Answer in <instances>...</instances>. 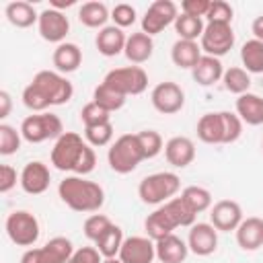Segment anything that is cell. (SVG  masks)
Instances as JSON below:
<instances>
[{
  "label": "cell",
  "instance_id": "5",
  "mask_svg": "<svg viewBox=\"0 0 263 263\" xmlns=\"http://www.w3.org/2000/svg\"><path fill=\"white\" fill-rule=\"evenodd\" d=\"M88 142H84L76 132H64L53 148H51V164L58 168V171H64V173H76L84 152L88 150Z\"/></svg>",
  "mask_w": 263,
  "mask_h": 263
},
{
  "label": "cell",
  "instance_id": "23",
  "mask_svg": "<svg viewBox=\"0 0 263 263\" xmlns=\"http://www.w3.org/2000/svg\"><path fill=\"white\" fill-rule=\"evenodd\" d=\"M51 62L55 66V72H60V74L76 72L80 68V64H82V51H80V47L76 43L64 41L53 49Z\"/></svg>",
  "mask_w": 263,
  "mask_h": 263
},
{
  "label": "cell",
  "instance_id": "4",
  "mask_svg": "<svg viewBox=\"0 0 263 263\" xmlns=\"http://www.w3.org/2000/svg\"><path fill=\"white\" fill-rule=\"evenodd\" d=\"M107 160H109V166L115 173H119V175H127L132 171H136L138 164L142 160H146L144 152H142V146L138 142V134H123V136H119L109 146Z\"/></svg>",
  "mask_w": 263,
  "mask_h": 263
},
{
  "label": "cell",
  "instance_id": "20",
  "mask_svg": "<svg viewBox=\"0 0 263 263\" xmlns=\"http://www.w3.org/2000/svg\"><path fill=\"white\" fill-rule=\"evenodd\" d=\"M234 232H236V242L242 251H257L263 247V218L249 216L238 224Z\"/></svg>",
  "mask_w": 263,
  "mask_h": 263
},
{
  "label": "cell",
  "instance_id": "43",
  "mask_svg": "<svg viewBox=\"0 0 263 263\" xmlns=\"http://www.w3.org/2000/svg\"><path fill=\"white\" fill-rule=\"evenodd\" d=\"M222 119H224V144H232L240 138L242 134V121L236 113L230 111H222Z\"/></svg>",
  "mask_w": 263,
  "mask_h": 263
},
{
  "label": "cell",
  "instance_id": "44",
  "mask_svg": "<svg viewBox=\"0 0 263 263\" xmlns=\"http://www.w3.org/2000/svg\"><path fill=\"white\" fill-rule=\"evenodd\" d=\"M111 18H113L115 27H119V29L132 27L136 23V8L132 4H125V2L115 4L113 10H111Z\"/></svg>",
  "mask_w": 263,
  "mask_h": 263
},
{
  "label": "cell",
  "instance_id": "39",
  "mask_svg": "<svg viewBox=\"0 0 263 263\" xmlns=\"http://www.w3.org/2000/svg\"><path fill=\"white\" fill-rule=\"evenodd\" d=\"M84 138L90 146L101 148L111 144L113 140V123H101V125H92V127H84Z\"/></svg>",
  "mask_w": 263,
  "mask_h": 263
},
{
  "label": "cell",
  "instance_id": "15",
  "mask_svg": "<svg viewBox=\"0 0 263 263\" xmlns=\"http://www.w3.org/2000/svg\"><path fill=\"white\" fill-rule=\"evenodd\" d=\"M242 220V208L234 199H220L210 208V224L218 232L236 230Z\"/></svg>",
  "mask_w": 263,
  "mask_h": 263
},
{
  "label": "cell",
  "instance_id": "28",
  "mask_svg": "<svg viewBox=\"0 0 263 263\" xmlns=\"http://www.w3.org/2000/svg\"><path fill=\"white\" fill-rule=\"evenodd\" d=\"M236 115L247 125L263 123V99L255 92H245L236 99Z\"/></svg>",
  "mask_w": 263,
  "mask_h": 263
},
{
  "label": "cell",
  "instance_id": "27",
  "mask_svg": "<svg viewBox=\"0 0 263 263\" xmlns=\"http://www.w3.org/2000/svg\"><path fill=\"white\" fill-rule=\"evenodd\" d=\"M201 45L197 41H187V39H177L171 47V60L177 68L181 70H193V66L201 58Z\"/></svg>",
  "mask_w": 263,
  "mask_h": 263
},
{
  "label": "cell",
  "instance_id": "30",
  "mask_svg": "<svg viewBox=\"0 0 263 263\" xmlns=\"http://www.w3.org/2000/svg\"><path fill=\"white\" fill-rule=\"evenodd\" d=\"M107 18H111V12L103 2H84L78 8V21L88 29L101 31L103 27H107Z\"/></svg>",
  "mask_w": 263,
  "mask_h": 263
},
{
  "label": "cell",
  "instance_id": "8",
  "mask_svg": "<svg viewBox=\"0 0 263 263\" xmlns=\"http://www.w3.org/2000/svg\"><path fill=\"white\" fill-rule=\"evenodd\" d=\"M4 228H6L8 238L16 247H33L39 240V234H41L39 220L35 218V214H31L27 210L10 212L6 222H4Z\"/></svg>",
  "mask_w": 263,
  "mask_h": 263
},
{
  "label": "cell",
  "instance_id": "52",
  "mask_svg": "<svg viewBox=\"0 0 263 263\" xmlns=\"http://www.w3.org/2000/svg\"><path fill=\"white\" fill-rule=\"evenodd\" d=\"M261 148H263V142H261Z\"/></svg>",
  "mask_w": 263,
  "mask_h": 263
},
{
  "label": "cell",
  "instance_id": "47",
  "mask_svg": "<svg viewBox=\"0 0 263 263\" xmlns=\"http://www.w3.org/2000/svg\"><path fill=\"white\" fill-rule=\"evenodd\" d=\"M16 179H21V175H16V168L10 164H2L0 166V193H8L16 185Z\"/></svg>",
  "mask_w": 263,
  "mask_h": 263
},
{
  "label": "cell",
  "instance_id": "29",
  "mask_svg": "<svg viewBox=\"0 0 263 263\" xmlns=\"http://www.w3.org/2000/svg\"><path fill=\"white\" fill-rule=\"evenodd\" d=\"M4 14H6L8 23H10L12 27H16V29H29L31 25H35V23L39 21V14H37V10L33 8V4L23 2V0H16V2L6 4Z\"/></svg>",
  "mask_w": 263,
  "mask_h": 263
},
{
  "label": "cell",
  "instance_id": "51",
  "mask_svg": "<svg viewBox=\"0 0 263 263\" xmlns=\"http://www.w3.org/2000/svg\"><path fill=\"white\" fill-rule=\"evenodd\" d=\"M103 263H121L119 257H113V259H103Z\"/></svg>",
  "mask_w": 263,
  "mask_h": 263
},
{
  "label": "cell",
  "instance_id": "13",
  "mask_svg": "<svg viewBox=\"0 0 263 263\" xmlns=\"http://www.w3.org/2000/svg\"><path fill=\"white\" fill-rule=\"evenodd\" d=\"M150 101H152V107L158 113H162V115H175L185 105V90L177 82L164 80V82H158L152 88Z\"/></svg>",
  "mask_w": 263,
  "mask_h": 263
},
{
  "label": "cell",
  "instance_id": "1",
  "mask_svg": "<svg viewBox=\"0 0 263 263\" xmlns=\"http://www.w3.org/2000/svg\"><path fill=\"white\" fill-rule=\"evenodd\" d=\"M195 224V214L189 210V205L183 201V197H173L160 208H156L148 218L144 220L146 236L152 238L154 242L173 234L175 228L179 226H193Z\"/></svg>",
  "mask_w": 263,
  "mask_h": 263
},
{
  "label": "cell",
  "instance_id": "46",
  "mask_svg": "<svg viewBox=\"0 0 263 263\" xmlns=\"http://www.w3.org/2000/svg\"><path fill=\"white\" fill-rule=\"evenodd\" d=\"M212 0H183L181 2V12L189 14V16H197V18H205L208 8H210Z\"/></svg>",
  "mask_w": 263,
  "mask_h": 263
},
{
  "label": "cell",
  "instance_id": "11",
  "mask_svg": "<svg viewBox=\"0 0 263 263\" xmlns=\"http://www.w3.org/2000/svg\"><path fill=\"white\" fill-rule=\"evenodd\" d=\"M201 51L205 55H214V58H222L226 55L232 45H234V31L232 25H224V23H205L203 35L199 39Z\"/></svg>",
  "mask_w": 263,
  "mask_h": 263
},
{
  "label": "cell",
  "instance_id": "40",
  "mask_svg": "<svg viewBox=\"0 0 263 263\" xmlns=\"http://www.w3.org/2000/svg\"><path fill=\"white\" fill-rule=\"evenodd\" d=\"M21 132H16L8 123H0V154L10 156L21 148Z\"/></svg>",
  "mask_w": 263,
  "mask_h": 263
},
{
  "label": "cell",
  "instance_id": "6",
  "mask_svg": "<svg viewBox=\"0 0 263 263\" xmlns=\"http://www.w3.org/2000/svg\"><path fill=\"white\" fill-rule=\"evenodd\" d=\"M31 84L43 95V99L47 101L49 107H53V105H66L72 99V95H74L72 82L64 74H60L55 70H39L33 76Z\"/></svg>",
  "mask_w": 263,
  "mask_h": 263
},
{
  "label": "cell",
  "instance_id": "10",
  "mask_svg": "<svg viewBox=\"0 0 263 263\" xmlns=\"http://www.w3.org/2000/svg\"><path fill=\"white\" fill-rule=\"evenodd\" d=\"M74 247L66 236H53L43 247L27 249L21 257V263H68Z\"/></svg>",
  "mask_w": 263,
  "mask_h": 263
},
{
  "label": "cell",
  "instance_id": "19",
  "mask_svg": "<svg viewBox=\"0 0 263 263\" xmlns=\"http://www.w3.org/2000/svg\"><path fill=\"white\" fill-rule=\"evenodd\" d=\"M164 158L177 168H185L195 158V144L187 136H175L164 144Z\"/></svg>",
  "mask_w": 263,
  "mask_h": 263
},
{
  "label": "cell",
  "instance_id": "41",
  "mask_svg": "<svg viewBox=\"0 0 263 263\" xmlns=\"http://www.w3.org/2000/svg\"><path fill=\"white\" fill-rule=\"evenodd\" d=\"M113 222L105 216V214H92V216H88L86 220H84V226H82V230H84V236L88 238V240H92V242H97L99 240V236L111 226Z\"/></svg>",
  "mask_w": 263,
  "mask_h": 263
},
{
  "label": "cell",
  "instance_id": "3",
  "mask_svg": "<svg viewBox=\"0 0 263 263\" xmlns=\"http://www.w3.org/2000/svg\"><path fill=\"white\" fill-rule=\"evenodd\" d=\"M179 189H181L179 175L168 173V171H160V173L148 175V177H144L140 181L138 195L148 205H162L168 199H173Z\"/></svg>",
  "mask_w": 263,
  "mask_h": 263
},
{
  "label": "cell",
  "instance_id": "45",
  "mask_svg": "<svg viewBox=\"0 0 263 263\" xmlns=\"http://www.w3.org/2000/svg\"><path fill=\"white\" fill-rule=\"evenodd\" d=\"M68 263H103V255L97 251V247H80L72 253Z\"/></svg>",
  "mask_w": 263,
  "mask_h": 263
},
{
  "label": "cell",
  "instance_id": "42",
  "mask_svg": "<svg viewBox=\"0 0 263 263\" xmlns=\"http://www.w3.org/2000/svg\"><path fill=\"white\" fill-rule=\"evenodd\" d=\"M232 6L224 0H212L210 2V8H208V14H205V21L208 23H224V25H232Z\"/></svg>",
  "mask_w": 263,
  "mask_h": 263
},
{
  "label": "cell",
  "instance_id": "32",
  "mask_svg": "<svg viewBox=\"0 0 263 263\" xmlns=\"http://www.w3.org/2000/svg\"><path fill=\"white\" fill-rule=\"evenodd\" d=\"M240 62L249 74H263V41L249 39L240 47Z\"/></svg>",
  "mask_w": 263,
  "mask_h": 263
},
{
  "label": "cell",
  "instance_id": "16",
  "mask_svg": "<svg viewBox=\"0 0 263 263\" xmlns=\"http://www.w3.org/2000/svg\"><path fill=\"white\" fill-rule=\"evenodd\" d=\"M187 247L197 257H208L218 249V230L210 222H197L189 226Z\"/></svg>",
  "mask_w": 263,
  "mask_h": 263
},
{
  "label": "cell",
  "instance_id": "22",
  "mask_svg": "<svg viewBox=\"0 0 263 263\" xmlns=\"http://www.w3.org/2000/svg\"><path fill=\"white\" fill-rule=\"evenodd\" d=\"M191 76L193 80L199 84V86H212L216 82L222 80L224 76V66L220 62V58H214V55H201L199 62L193 66L191 70Z\"/></svg>",
  "mask_w": 263,
  "mask_h": 263
},
{
  "label": "cell",
  "instance_id": "38",
  "mask_svg": "<svg viewBox=\"0 0 263 263\" xmlns=\"http://www.w3.org/2000/svg\"><path fill=\"white\" fill-rule=\"evenodd\" d=\"M138 142L142 146V152H144V158L146 160L158 156L162 152V148H164L160 134L154 132V129H142V132H138Z\"/></svg>",
  "mask_w": 263,
  "mask_h": 263
},
{
  "label": "cell",
  "instance_id": "21",
  "mask_svg": "<svg viewBox=\"0 0 263 263\" xmlns=\"http://www.w3.org/2000/svg\"><path fill=\"white\" fill-rule=\"evenodd\" d=\"M125 41L127 35L123 33V29L115 27V25H107L103 27L97 37H95V45L99 49V53H103L105 58H115L125 49Z\"/></svg>",
  "mask_w": 263,
  "mask_h": 263
},
{
  "label": "cell",
  "instance_id": "37",
  "mask_svg": "<svg viewBox=\"0 0 263 263\" xmlns=\"http://www.w3.org/2000/svg\"><path fill=\"white\" fill-rule=\"evenodd\" d=\"M80 121H82L84 127L109 123V121H111V113L105 111L103 107H99L95 101H90V103H86V105L80 109Z\"/></svg>",
  "mask_w": 263,
  "mask_h": 263
},
{
  "label": "cell",
  "instance_id": "9",
  "mask_svg": "<svg viewBox=\"0 0 263 263\" xmlns=\"http://www.w3.org/2000/svg\"><path fill=\"white\" fill-rule=\"evenodd\" d=\"M103 82L111 86L113 90L121 92L123 97L129 95H142L148 88V74L144 72L142 66H123V68H113L105 74Z\"/></svg>",
  "mask_w": 263,
  "mask_h": 263
},
{
  "label": "cell",
  "instance_id": "49",
  "mask_svg": "<svg viewBox=\"0 0 263 263\" xmlns=\"http://www.w3.org/2000/svg\"><path fill=\"white\" fill-rule=\"evenodd\" d=\"M251 31H253L255 39L263 41V14H261V16H257V18L253 21V25H251Z\"/></svg>",
  "mask_w": 263,
  "mask_h": 263
},
{
  "label": "cell",
  "instance_id": "18",
  "mask_svg": "<svg viewBox=\"0 0 263 263\" xmlns=\"http://www.w3.org/2000/svg\"><path fill=\"white\" fill-rule=\"evenodd\" d=\"M49 181H51L49 168L41 160L27 162L25 168L21 171V179H18L23 191L29 193V195H41V193H45L47 187H49Z\"/></svg>",
  "mask_w": 263,
  "mask_h": 263
},
{
  "label": "cell",
  "instance_id": "26",
  "mask_svg": "<svg viewBox=\"0 0 263 263\" xmlns=\"http://www.w3.org/2000/svg\"><path fill=\"white\" fill-rule=\"evenodd\" d=\"M152 51H154V41L150 35H146L144 31H138V33H132L127 35V41H125V58L132 62V64H144L152 58Z\"/></svg>",
  "mask_w": 263,
  "mask_h": 263
},
{
  "label": "cell",
  "instance_id": "24",
  "mask_svg": "<svg viewBox=\"0 0 263 263\" xmlns=\"http://www.w3.org/2000/svg\"><path fill=\"white\" fill-rule=\"evenodd\" d=\"M197 138L203 144H224V119L222 111L216 113H203L197 121Z\"/></svg>",
  "mask_w": 263,
  "mask_h": 263
},
{
  "label": "cell",
  "instance_id": "14",
  "mask_svg": "<svg viewBox=\"0 0 263 263\" xmlns=\"http://www.w3.org/2000/svg\"><path fill=\"white\" fill-rule=\"evenodd\" d=\"M37 31H39L41 39L60 45V43H64L66 35L70 33V21L62 10H55V8L49 6L43 12H39Z\"/></svg>",
  "mask_w": 263,
  "mask_h": 263
},
{
  "label": "cell",
  "instance_id": "34",
  "mask_svg": "<svg viewBox=\"0 0 263 263\" xmlns=\"http://www.w3.org/2000/svg\"><path fill=\"white\" fill-rule=\"evenodd\" d=\"M181 197L183 201L189 205V210L197 216L205 210L212 208V193L205 189V187H199V185H189L181 191Z\"/></svg>",
  "mask_w": 263,
  "mask_h": 263
},
{
  "label": "cell",
  "instance_id": "25",
  "mask_svg": "<svg viewBox=\"0 0 263 263\" xmlns=\"http://www.w3.org/2000/svg\"><path fill=\"white\" fill-rule=\"evenodd\" d=\"M154 245H156V259L160 263H183L189 255L187 242L175 234H168V236L156 240Z\"/></svg>",
  "mask_w": 263,
  "mask_h": 263
},
{
  "label": "cell",
  "instance_id": "48",
  "mask_svg": "<svg viewBox=\"0 0 263 263\" xmlns=\"http://www.w3.org/2000/svg\"><path fill=\"white\" fill-rule=\"evenodd\" d=\"M12 109V99L8 90H0V119H6Z\"/></svg>",
  "mask_w": 263,
  "mask_h": 263
},
{
  "label": "cell",
  "instance_id": "33",
  "mask_svg": "<svg viewBox=\"0 0 263 263\" xmlns=\"http://www.w3.org/2000/svg\"><path fill=\"white\" fill-rule=\"evenodd\" d=\"M125 99H127V97H123L121 92L113 90V88L107 86L105 82H101V84L95 86V90H92V101H95L99 107H103L105 111H109V113L119 111V109L125 105Z\"/></svg>",
  "mask_w": 263,
  "mask_h": 263
},
{
  "label": "cell",
  "instance_id": "31",
  "mask_svg": "<svg viewBox=\"0 0 263 263\" xmlns=\"http://www.w3.org/2000/svg\"><path fill=\"white\" fill-rule=\"evenodd\" d=\"M123 230L117 226V224H111L101 236L99 240L95 242L97 251L103 255V259H113V257H119V251H121V245H123Z\"/></svg>",
  "mask_w": 263,
  "mask_h": 263
},
{
  "label": "cell",
  "instance_id": "36",
  "mask_svg": "<svg viewBox=\"0 0 263 263\" xmlns=\"http://www.w3.org/2000/svg\"><path fill=\"white\" fill-rule=\"evenodd\" d=\"M203 18L197 16H189V14H179L175 21V31L179 35V39H187V41H197L203 35Z\"/></svg>",
  "mask_w": 263,
  "mask_h": 263
},
{
  "label": "cell",
  "instance_id": "35",
  "mask_svg": "<svg viewBox=\"0 0 263 263\" xmlns=\"http://www.w3.org/2000/svg\"><path fill=\"white\" fill-rule=\"evenodd\" d=\"M222 82H224V88H226L228 92L240 97V95L249 92V88H251V74H249L245 68L232 66V68L224 70Z\"/></svg>",
  "mask_w": 263,
  "mask_h": 263
},
{
  "label": "cell",
  "instance_id": "2",
  "mask_svg": "<svg viewBox=\"0 0 263 263\" xmlns=\"http://www.w3.org/2000/svg\"><path fill=\"white\" fill-rule=\"evenodd\" d=\"M58 195L60 199L74 212L82 214H92L99 212L105 203V191L99 183L88 181L78 175H70L58 185Z\"/></svg>",
  "mask_w": 263,
  "mask_h": 263
},
{
  "label": "cell",
  "instance_id": "50",
  "mask_svg": "<svg viewBox=\"0 0 263 263\" xmlns=\"http://www.w3.org/2000/svg\"><path fill=\"white\" fill-rule=\"evenodd\" d=\"M49 4H51V8L62 10V8H70V6H74V4H76V0H51Z\"/></svg>",
  "mask_w": 263,
  "mask_h": 263
},
{
  "label": "cell",
  "instance_id": "7",
  "mask_svg": "<svg viewBox=\"0 0 263 263\" xmlns=\"http://www.w3.org/2000/svg\"><path fill=\"white\" fill-rule=\"evenodd\" d=\"M21 136L29 144H41L45 140H58L64 134L62 119L55 113H35L23 119L21 123Z\"/></svg>",
  "mask_w": 263,
  "mask_h": 263
},
{
  "label": "cell",
  "instance_id": "17",
  "mask_svg": "<svg viewBox=\"0 0 263 263\" xmlns=\"http://www.w3.org/2000/svg\"><path fill=\"white\" fill-rule=\"evenodd\" d=\"M121 263H152L156 259V245L148 236H127L119 251Z\"/></svg>",
  "mask_w": 263,
  "mask_h": 263
},
{
  "label": "cell",
  "instance_id": "12",
  "mask_svg": "<svg viewBox=\"0 0 263 263\" xmlns=\"http://www.w3.org/2000/svg\"><path fill=\"white\" fill-rule=\"evenodd\" d=\"M177 16H179V8H177L175 2H171V0H154L146 8V12L142 16V31L146 35H150V37L158 35L168 25H175Z\"/></svg>",
  "mask_w": 263,
  "mask_h": 263
}]
</instances>
